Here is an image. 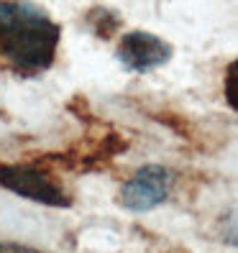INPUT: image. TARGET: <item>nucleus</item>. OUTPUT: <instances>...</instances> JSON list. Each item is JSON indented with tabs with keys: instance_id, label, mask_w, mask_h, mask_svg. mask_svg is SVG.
Segmentation results:
<instances>
[{
	"instance_id": "7ed1b4c3",
	"label": "nucleus",
	"mask_w": 238,
	"mask_h": 253,
	"mask_svg": "<svg viewBox=\"0 0 238 253\" xmlns=\"http://www.w3.org/2000/svg\"><path fill=\"white\" fill-rule=\"evenodd\" d=\"M169 189H172V171L161 164H146L123 182L118 202L131 212H148L161 202H167Z\"/></svg>"
},
{
	"instance_id": "f03ea898",
	"label": "nucleus",
	"mask_w": 238,
	"mask_h": 253,
	"mask_svg": "<svg viewBox=\"0 0 238 253\" xmlns=\"http://www.w3.org/2000/svg\"><path fill=\"white\" fill-rule=\"evenodd\" d=\"M0 187L49 207H69L72 202L56 176L39 164H0Z\"/></svg>"
},
{
	"instance_id": "39448f33",
	"label": "nucleus",
	"mask_w": 238,
	"mask_h": 253,
	"mask_svg": "<svg viewBox=\"0 0 238 253\" xmlns=\"http://www.w3.org/2000/svg\"><path fill=\"white\" fill-rule=\"evenodd\" d=\"M0 253H41L36 248H28L21 243H8V241H0Z\"/></svg>"
},
{
	"instance_id": "f257e3e1",
	"label": "nucleus",
	"mask_w": 238,
	"mask_h": 253,
	"mask_svg": "<svg viewBox=\"0 0 238 253\" xmlns=\"http://www.w3.org/2000/svg\"><path fill=\"white\" fill-rule=\"evenodd\" d=\"M59 26L28 0H0V56L26 72L51 67Z\"/></svg>"
},
{
	"instance_id": "20e7f679",
	"label": "nucleus",
	"mask_w": 238,
	"mask_h": 253,
	"mask_svg": "<svg viewBox=\"0 0 238 253\" xmlns=\"http://www.w3.org/2000/svg\"><path fill=\"white\" fill-rule=\"evenodd\" d=\"M115 56L128 72L146 74V72H154V69L164 67L172 59V46L164 39H159L156 34L131 31V34L121 36V43H118Z\"/></svg>"
}]
</instances>
